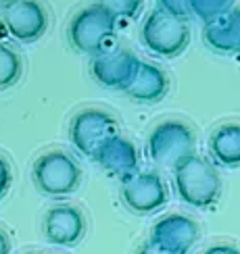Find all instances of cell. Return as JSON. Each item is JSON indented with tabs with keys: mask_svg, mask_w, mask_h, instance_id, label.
I'll list each match as a JSON object with an SVG mask.
<instances>
[{
	"mask_svg": "<svg viewBox=\"0 0 240 254\" xmlns=\"http://www.w3.org/2000/svg\"><path fill=\"white\" fill-rule=\"evenodd\" d=\"M173 186L182 202L192 208H209L222 198V177L205 156L192 154L173 169Z\"/></svg>",
	"mask_w": 240,
	"mask_h": 254,
	"instance_id": "cell-1",
	"label": "cell"
},
{
	"mask_svg": "<svg viewBox=\"0 0 240 254\" xmlns=\"http://www.w3.org/2000/svg\"><path fill=\"white\" fill-rule=\"evenodd\" d=\"M117 29V17L107 10L100 2L80 8L67 25V38L71 46L81 55L100 57L109 52L107 46Z\"/></svg>",
	"mask_w": 240,
	"mask_h": 254,
	"instance_id": "cell-2",
	"label": "cell"
},
{
	"mask_svg": "<svg viewBox=\"0 0 240 254\" xmlns=\"http://www.w3.org/2000/svg\"><path fill=\"white\" fill-rule=\"evenodd\" d=\"M146 150L155 165L173 171L188 156L196 154V137L192 127L186 121L167 119L153 127L149 140H146Z\"/></svg>",
	"mask_w": 240,
	"mask_h": 254,
	"instance_id": "cell-3",
	"label": "cell"
},
{
	"mask_svg": "<svg viewBox=\"0 0 240 254\" xmlns=\"http://www.w3.org/2000/svg\"><path fill=\"white\" fill-rule=\"evenodd\" d=\"M31 179L44 196L65 198L81 184V167L65 150H48L36 158L31 167Z\"/></svg>",
	"mask_w": 240,
	"mask_h": 254,
	"instance_id": "cell-4",
	"label": "cell"
},
{
	"mask_svg": "<svg viewBox=\"0 0 240 254\" xmlns=\"http://www.w3.org/2000/svg\"><path fill=\"white\" fill-rule=\"evenodd\" d=\"M140 36L146 50L161 59L180 57L190 44V27L186 19L167 13L161 6L146 15Z\"/></svg>",
	"mask_w": 240,
	"mask_h": 254,
	"instance_id": "cell-5",
	"label": "cell"
},
{
	"mask_svg": "<svg viewBox=\"0 0 240 254\" xmlns=\"http://www.w3.org/2000/svg\"><path fill=\"white\" fill-rule=\"evenodd\" d=\"M117 133H119L117 119L102 109H81L69 121V140L73 148L80 154L90 158H94L96 150L109 137Z\"/></svg>",
	"mask_w": 240,
	"mask_h": 254,
	"instance_id": "cell-6",
	"label": "cell"
},
{
	"mask_svg": "<svg viewBox=\"0 0 240 254\" xmlns=\"http://www.w3.org/2000/svg\"><path fill=\"white\" fill-rule=\"evenodd\" d=\"M121 198L136 215H155L169 202L167 186L157 171H138L121 182Z\"/></svg>",
	"mask_w": 240,
	"mask_h": 254,
	"instance_id": "cell-7",
	"label": "cell"
},
{
	"mask_svg": "<svg viewBox=\"0 0 240 254\" xmlns=\"http://www.w3.org/2000/svg\"><path fill=\"white\" fill-rule=\"evenodd\" d=\"M2 23L13 40L21 44H31L46 34L48 10L42 4V0H17L13 6L4 10Z\"/></svg>",
	"mask_w": 240,
	"mask_h": 254,
	"instance_id": "cell-8",
	"label": "cell"
},
{
	"mask_svg": "<svg viewBox=\"0 0 240 254\" xmlns=\"http://www.w3.org/2000/svg\"><path fill=\"white\" fill-rule=\"evenodd\" d=\"M138 67L140 59H136L130 50H109L90 61V75L104 88L125 92L134 81Z\"/></svg>",
	"mask_w": 240,
	"mask_h": 254,
	"instance_id": "cell-9",
	"label": "cell"
},
{
	"mask_svg": "<svg viewBox=\"0 0 240 254\" xmlns=\"http://www.w3.org/2000/svg\"><path fill=\"white\" fill-rule=\"evenodd\" d=\"M42 231L48 244L55 246H76L86 236V219L76 206L61 204L46 210L42 221Z\"/></svg>",
	"mask_w": 240,
	"mask_h": 254,
	"instance_id": "cell-10",
	"label": "cell"
},
{
	"mask_svg": "<svg viewBox=\"0 0 240 254\" xmlns=\"http://www.w3.org/2000/svg\"><path fill=\"white\" fill-rule=\"evenodd\" d=\"M94 161H96L104 171H109L111 175L117 177L119 182H123V179H128L140 171V154L136 150V146L121 133L109 137L96 150Z\"/></svg>",
	"mask_w": 240,
	"mask_h": 254,
	"instance_id": "cell-11",
	"label": "cell"
},
{
	"mask_svg": "<svg viewBox=\"0 0 240 254\" xmlns=\"http://www.w3.org/2000/svg\"><path fill=\"white\" fill-rule=\"evenodd\" d=\"M198 236H201L198 223L192 217L182 213L161 217L151 229V240L184 254H188V250L198 242Z\"/></svg>",
	"mask_w": 240,
	"mask_h": 254,
	"instance_id": "cell-12",
	"label": "cell"
},
{
	"mask_svg": "<svg viewBox=\"0 0 240 254\" xmlns=\"http://www.w3.org/2000/svg\"><path fill=\"white\" fill-rule=\"evenodd\" d=\"M169 88H171L169 75L159 65H153L149 61H140L136 77L130 83V88L125 90V94L130 96V100L138 104H157L167 96Z\"/></svg>",
	"mask_w": 240,
	"mask_h": 254,
	"instance_id": "cell-13",
	"label": "cell"
},
{
	"mask_svg": "<svg viewBox=\"0 0 240 254\" xmlns=\"http://www.w3.org/2000/svg\"><path fill=\"white\" fill-rule=\"evenodd\" d=\"M205 44L219 55H240V8H232L203 29Z\"/></svg>",
	"mask_w": 240,
	"mask_h": 254,
	"instance_id": "cell-14",
	"label": "cell"
},
{
	"mask_svg": "<svg viewBox=\"0 0 240 254\" xmlns=\"http://www.w3.org/2000/svg\"><path fill=\"white\" fill-rule=\"evenodd\" d=\"M209 152L213 163L224 169L240 167V125L226 123L219 125L209 137Z\"/></svg>",
	"mask_w": 240,
	"mask_h": 254,
	"instance_id": "cell-15",
	"label": "cell"
},
{
	"mask_svg": "<svg viewBox=\"0 0 240 254\" xmlns=\"http://www.w3.org/2000/svg\"><path fill=\"white\" fill-rule=\"evenodd\" d=\"M23 75V59L13 48L0 42V92L13 88Z\"/></svg>",
	"mask_w": 240,
	"mask_h": 254,
	"instance_id": "cell-16",
	"label": "cell"
},
{
	"mask_svg": "<svg viewBox=\"0 0 240 254\" xmlns=\"http://www.w3.org/2000/svg\"><path fill=\"white\" fill-rule=\"evenodd\" d=\"M234 2L236 0H188V6H190V15L207 25L230 13L234 8Z\"/></svg>",
	"mask_w": 240,
	"mask_h": 254,
	"instance_id": "cell-17",
	"label": "cell"
},
{
	"mask_svg": "<svg viewBox=\"0 0 240 254\" xmlns=\"http://www.w3.org/2000/svg\"><path fill=\"white\" fill-rule=\"evenodd\" d=\"M98 2L111 10L117 19H134L140 15L144 0H98Z\"/></svg>",
	"mask_w": 240,
	"mask_h": 254,
	"instance_id": "cell-18",
	"label": "cell"
},
{
	"mask_svg": "<svg viewBox=\"0 0 240 254\" xmlns=\"http://www.w3.org/2000/svg\"><path fill=\"white\" fill-rule=\"evenodd\" d=\"M159 6L167 13H171L175 17L186 19L190 15V6H188V0H159Z\"/></svg>",
	"mask_w": 240,
	"mask_h": 254,
	"instance_id": "cell-19",
	"label": "cell"
},
{
	"mask_svg": "<svg viewBox=\"0 0 240 254\" xmlns=\"http://www.w3.org/2000/svg\"><path fill=\"white\" fill-rule=\"evenodd\" d=\"M10 184H13V171H10L8 161L0 154V200L8 194Z\"/></svg>",
	"mask_w": 240,
	"mask_h": 254,
	"instance_id": "cell-20",
	"label": "cell"
},
{
	"mask_svg": "<svg viewBox=\"0 0 240 254\" xmlns=\"http://www.w3.org/2000/svg\"><path fill=\"white\" fill-rule=\"evenodd\" d=\"M138 254H184V252H177L173 248H167V246H163V244H159V242H155V240L149 238L138 248Z\"/></svg>",
	"mask_w": 240,
	"mask_h": 254,
	"instance_id": "cell-21",
	"label": "cell"
},
{
	"mask_svg": "<svg viewBox=\"0 0 240 254\" xmlns=\"http://www.w3.org/2000/svg\"><path fill=\"white\" fill-rule=\"evenodd\" d=\"M203 254H240V248H236L234 244H213Z\"/></svg>",
	"mask_w": 240,
	"mask_h": 254,
	"instance_id": "cell-22",
	"label": "cell"
},
{
	"mask_svg": "<svg viewBox=\"0 0 240 254\" xmlns=\"http://www.w3.org/2000/svg\"><path fill=\"white\" fill-rule=\"evenodd\" d=\"M0 254H10V240L4 229H0Z\"/></svg>",
	"mask_w": 240,
	"mask_h": 254,
	"instance_id": "cell-23",
	"label": "cell"
},
{
	"mask_svg": "<svg viewBox=\"0 0 240 254\" xmlns=\"http://www.w3.org/2000/svg\"><path fill=\"white\" fill-rule=\"evenodd\" d=\"M17 2V0H0V8H2V10H6L8 6H13Z\"/></svg>",
	"mask_w": 240,
	"mask_h": 254,
	"instance_id": "cell-24",
	"label": "cell"
}]
</instances>
